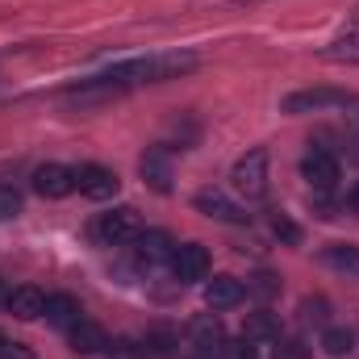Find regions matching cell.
Wrapping results in <instances>:
<instances>
[{"label": "cell", "mask_w": 359, "mask_h": 359, "mask_svg": "<svg viewBox=\"0 0 359 359\" xmlns=\"http://www.w3.org/2000/svg\"><path fill=\"white\" fill-rule=\"evenodd\" d=\"M347 104H355V92L347 88H297L280 100V113L301 117V113H326V109H347Z\"/></svg>", "instance_id": "1"}, {"label": "cell", "mask_w": 359, "mask_h": 359, "mask_svg": "<svg viewBox=\"0 0 359 359\" xmlns=\"http://www.w3.org/2000/svg\"><path fill=\"white\" fill-rule=\"evenodd\" d=\"M76 188L88 201H113L117 188H121V180H117L113 168H104V163H84V168H76Z\"/></svg>", "instance_id": "4"}, {"label": "cell", "mask_w": 359, "mask_h": 359, "mask_svg": "<svg viewBox=\"0 0 359 359\" xmlns=\"http://www.w3.org/2000/svg\"><path fill=\"white\" fill-rule=\"evenodd\" d=\"M222 359H259V343H251V339H234V343L222 347Z\"/></svg>", "instance_id": "24"}, {"label": "cell", "mask_w": 359, "mask_h": 359, "mask_svg": "<svg viewBox=\"0 0 359 359\" xmlns=\"http://www.w3.org/2000/svg\"><path fill=\"white\" fill-rule=\"evenodd\" d=\"M80 318H84V309H80V301H76V297H67V292L46 297V322H50L55 330H72Z\"/></svg>", "instance_id": "14"}, {"label": "cell", "mask_w": 359, "mask_h": 359, "mask_svg": "<svg viewBox=\"0 0 359 359\" xmlns=\"http://www.w3.org/2000/svg\"><path fill=\"white\" fill-rule=\"evenodd\" d=\"M301 313H305V322H318V326L326 330V301H322V297H309V301H301Z\"/></svg>", "instance_id": "27"}, {"label": "cell", "mask_w": 359, "mask_h": 359, "mask_svg": "<svg viewBox=\"0 0 359 359\" xmlns=\"http://www.w3.org/2000/svg\"><path fill=\"white\" fill-rule=\"evenodd\" d=\"M322 351L334 355V359L351 355V351H355V334H351L347 326H326V330H322Z\"/></svg>", "instance_id": "17"}, {"label": "cell", "mask_w": 359, "mask_h": 359, "mask_svg": "<svg viewBox=\"0 0 359 359\" xmlns=\"http://www.w3.org/2000/svg\"><path fill=\"white\" fill-rule=\"evenodd\" d=\"M34 192L46 201H63L76 192V172L63 163H42V168H34Z\"/></svg>", "instance_id": "8"}, {"label": "cell", "mask_w": 359, "mask_h": 359, "mask_svg": "<svg viewBox=\"0 0 359 359\" xmlns=\"http://www.w3.org/2000/svg\"><path fill=\"white\" fill-rule=\"evenodd\" d=\"M168 268H172V276H176L180 284L205 280V271H209V251H205L201 243H180V247H172Z\"/></svg>", "instance_id": "6"}, {"label": "cell", "mask_w": 359, "mask_h": 359, "mask_svg": "<svg viewBox=\"0 0 359 359\" xmlns=\"http://www.w3.org/2000/svg\"><path fill=\"white\" fill-rule=\"evenodd\" d=\"M0 359H34V351L25 343H13V339L0 334Z\"/></svg>", "instance_id": "28"}, {"label": "cell", "mask_w": 359, "mask_h": 359, "mask_svg": "<svg viewBox=\"0 0 359 359\" xmlns=\"http://www.w3.org/2000/svg\"><path fill=\"white\" fill-rule=\"evenodd\" d=\"M247 292H251V297H259V301H268V297L280 292V280H276L271 271H259V276H251V280H247Z\"/></svg>", "instance_id": "21"}, {"label": "cell", "mask_w": 359, "mask_h": 359, "mask_svg": "<svg viewBox=\"0 0 359 359\" xmlns=\"http://www.w3.org/2000/svg\"><path fill=\"white\" fill-rule=\"evenodd\" d=\"M104 359H142V351H138L134 339H117V343L104 347Z\"/></svg>", "instance_id": "26"}, {"label": "cell", "mask_w": 359, "mask_h": 359, "mask_svg": "<svg viewBox=\"0 0 359 359\" xmlns=\"http://www.w3.org/2000/svg\"><path fill=\"white\" fill-rule=\"evenodd\" d=\"M271 234H276L280 243H288V247H297V243H301V226H297L288 213H271Z\"/></svg>", "instance_id": "20"}, {"label": "cell", "mask_w": 359, "mask_h": 359, "mask_svg": "<svg viewBox=\"0 0 359 359\" xmlns=\"http://www.w3.org/2000/svg\"><path fill=\"white\" fill-rule=\"evenodd\" d=\"M243 339H251V343H276V339H280V313H271V309H255V313H247V322H243Z\"/></svg>", "instance_id": "15"}, {"label": "cell", "mask_w": 359, "mask_h": 359, "mask_svg": "<svg viewBox=\"0 0 359 359\" xmlns=\"http://www.w3.org/2000/svg\"><path fill=\"white\" fill-rule=\"evenodd\" d=\"M4 309H8L17 322L46 318V292H42V288H34V284H17V288L4 297Z\"/></svg>", "instance_id": "10"}, {"label": "cell", "mask_w": 359, "mask_h": 359, "mask_svg": "<svg viewBox=\"0 0 359 359\" xmlns=\"http://www.w3.org/2000/svg\"><path fill=\"white\" fill-rule=\"evenodd\" d=\"M301 176L305 184L313 188V192H334L339 188V159L330 155V151H309L305 159H301Z\"/></svg>", "instance_id": "5"}, {"label": "cell", "mask_w": 359, "mask_h": 359, "mask_svg": "<svg viewBox=\"0 0 359 359\" xmlns=\"http://www.w3.org/2000/svg\"><path fill=\"white\" fill-rule=\"evenodd\" d=\"M172 238L163 234V230H142L138 238H134V264L138 268H159V264H168L172 259Z\"/></svg>", "instance_id": "9"}, {"label": "cell", "mask_w": 359, "mask_h": 359, "mask_svg": "<svg viewBox=\"0 0 359 359\" xmlns=\"http://www.w3.org/2000/svg\"><path fill=\"white\" fill-rule=\"evenodd\" d=\"M92 234H96L104 247H121V243H134V238L142 234V217H138V209L117 205V209H109V213H100V217H96Z\"/></svg>", "instance_id": "3"}, {"label": "cell", "mask_w": 359, "mask_h": 359, "mask_svg": "<svg viewBox=\"0 0 359 359\" xmlns=\"http://www.w3.org/2000/svg\"><path fill=\"white\" fill-rule=\"evenodd\" d=\"M230 184H234L238 196H247V201H264V196H268V151H264V147H251V151L234 163Z\"/></svg>", "instance_id": "2"}, {"label": "cell", "mask_w": 359, "mask_h": 359, "mask_svg": "<svg viewBox=\"0 0 359 359\" xmlns=\"http://www.w3.org/2000/svg\"><path fill=\"white\" fill-rule=\"evenodd\" d=\"M243 297H247V284L234 280V276H213V280L205 284V305H209V309H234Z\"/></svg>", "instance_id": "11"}, {"label": "cell", "mask_w": 359, "mask_h": 359, "mask_svg": "<svg viewBox=\"0 0 359 359\" xmlns=\"http://www.w3.org/2000/svg\"><path fill=\"white\" fill-rule=\"evenodd\" d=\"M192 205H196V209H201L205 217H213V222H230V226H243V222L251 217V213H247V209H243L238 201H230V196H226L222 188H201Z\"/></svg>", "instance_id": "7"}, {"label": "cell", "mask_w": 359, "mask_h": 359, "mask_svg": "<svg viewBox=\"0 0 359 359\" xmlns=\"http://www.w3.org/2000/svg\"><path fill=\"white\" fill-rule=\"evenodd\" d=\"M326 63H359V34H347V38H334L330 46L318 50Z\"/></svg>", "instance_id": "18"}, {"label": "cell", "mask_w": 359, "mask_h": 359, "mask_svg": "<svg viewBox=\"0 0 359 359\" xmlns=\"http://www.w3.org/2000/svg\"><path fill=\"white\" fill-rule=\"evenodd\" d=\"M326 259H330L334 268L359 271V251H355V247H330V251H326Z\"/></svg>", "instance_id": "25"}, {"label": "cell", "mask_w": 359, "mask_h": 359, "mask_svg": "<svg viewBox=\"0 0 359 359\" xmlns=\"http://www.w3.org/2000/svg\"><path fill=\"white\" fill-rule=\"evenodd\" d=\"M67 343H72V351H76V355H104V347H109V334H104L96 322L80 318V322L67 330Z\"/></svg>", "instance_id": "12"}, {"label": "cell", "mask_w": 359, "mask_h": 359, "mask_svg": "<svg viewBox=\"0 0 359 359\" xmlns=\"http://www.w3.org/2000/svg\"><path fill=\"white\" fill-rule=\"evenodd\" d=\"M142 359H176V339L168 330H151L142 343H138Z\"/></svg>", "instance_id": "19"}, {"label": "cell", "mask_w": 359, "mask_h": 359, "mask_svg": "<svg viewBox=\"0 0 359 359\" xmlns=\"http://www.w3.org/2000/svg\"><path fill=\"white\" fill-rule=\"evenodd\" d=\"M347 209H355V213H359V184L347 192Z\"/></svg>", "instance_id": "29"}, {"label": "cell", "mask_w": 359, "mask_h": 359, "mask_svg": "<svg viewBox=\"0 0 359 359\" xmlns=\"http://www.w3.org/2000/svg\"><path fill=\"white\" fill-rule=\"evenodd\" d=\"M271 359H309V347H305L301 339H276Z\"/></svg>", "instance_id": "23"}, {"label": "cell", "mask_w": 359, "mask_h": 359, "mask_svg": "<svg viewBox=\"0 0 359 359\" xmlns=\"http://www.w3.org/2000/svg\"><path fill=\"white\" fill-rule=\"evenodd\" d=\"M188 339H192V347H201V351H217V355H222V347H226V330H222L217 313H201V318H192Z\"/></svg>", "instance_id": "13"}, {"label": "cell", "mask_w": 359, "mask_h": 359, "mask_svg": "<svg viewBox=\"0 0 359 359\" xmlns=\"http://www.w3.org/2000/svg\"><path fill=\"white\" fill-rule=\"evenodd\" d=\"M21 213V192L13 184H0V222H13Z\"/></svg>", "instance_id": "22"}, {"label": "cell", "mask_w": 359, "mask_h": 359, "mask_svg": "<svg viewBox=\"0 0 359 359\" xmlns=\"http://www.w3.org/2000/svg\"><path fill=\"white\" fill-rule=\"evenodd\" d=\"M142 176L155 192H172V159H168V151H147L142 155Z\"/></svg>", "instance_id": "16"}]
</instances>
